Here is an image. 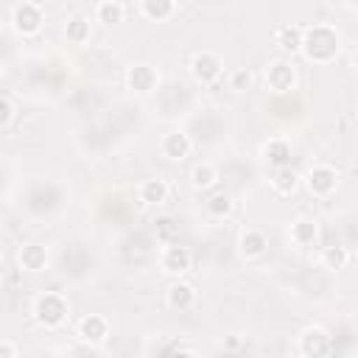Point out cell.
I'll return each instance as SVG.
<instances>
[{"label": "cell", "instance_id": "cell-2", "mask_svg": "<svg viewBox=\"0 0 358 358\" xmlns=\"http://www.w3.org/2000/svg\"><path fill=\"white\" fill-rule=\"evenodd\" d=\"M62 204H64V190L56 182H36L25 193V210L34 215H50L62 210Z\"/></svg>", "mask_w": 358, "mask_h": 358}, {"label": "cell", "instance_id": "cell-5", "mask_svg": "<svg viewBox=\"0 0 358 358\" xmlns=\"http://www.w3.org/2000/svg\"><path fill=\"white\" fill-rule=\"evenodd\" d=\"M263 81H266V90H271L274 95H288L296 87V70L288 59H274L266 64Z\"/></svg>", "mask_w": 358, "mask_h": 358}, {"label": "cell", "instance_id": "cell-1", "mask_svg": "<svg viewBox=\"0 0 358 358\" xmlns=\"http://www.w3.org/2000/svg\"><path fill=\"white\" fill-rule=\"evenodd\" d=\"M341 48V34L336 31V25L330 22H313L305 28L302 36V53L308 62L313 64H330L338 56Z\"/></svg>", "mask_w": 358, "mask_h": 358}, {"label": "cell", "instance_id": "cell-9", "mask_svg": "<svg viewBox=\"0 0 358 358\" xmlns=\"http://www.w3.org/2000/svg\"><path fill=\"white\" fill-rule=\"evenodd\" d=\"M90 266H92V255L81 243H70L59 257V268L64 277H84Z\"/></svg>", "mask_w": 358, "mask_h": 358}, {"label": "cell", "instance_id": "cell-16", "mask_svg": "<svg viewBox=\"0 0 358 358\" xmlns=\"http://www.w3.org/2000/svg\"><path fill=\"white\" fill-rule=\"evenodd\" d=\"M17 263L22 271H45L48 268V249L42 243H22L20 252H17Z\"/></svg>", "mask_w": 358, "mask_h": 358}, {"label": "cell", "instance_id": "cell-21", "mask_svg": "<svg viewBox=\"0 0 358 358\" xmlns=\"http://www.w3.org/2000/svg\"><path fill=\"white\" fill-rule=\"evenodd\" d=\"M140 14L145 20H151V22H165V20H171L176 14V3H171V0H143L140 3Z\"/></svg>", "mask_w": 358, "mask_h": 358}, {"label": "cell", "instance_id": "cell-10", "mask_svg": "<svg viewBox=\"0 0 358 358\" xmlns=\"http://www.w3.org/2000/svg\"><path fill=\"white\" fill-rule=\"evenodd\" d=\"M330 350H333V341H330V336L322 327H308L299 336L302 358H330Z\"/></svg>", "mask_w": 358, "mask_h": 358}, {"label": "cell", "instance_id": "cell-7", "mask_svg": "<svg viewBox=\"0 0 358 358\" xmlns=\"http://www.w3.org/2000/svg\"><path fill=\"white\" fill-rule=\"evenodd\" d=\"M190 73H193V78H196L199 84L210 87V84H215V81L224 76V62H221L218 53H213V50H199V53L190 59Z\"/></svg>", "mask_w": 358, "mask_h": 358}, {"label": "cell", "instance_id": "cell-24", "mask_svg": "<svg viewBox=\"0 0 358 358\" xmlns=\"http://www.w3.org/2000/svg\"><path fill=\"white\" fill-rule=\"evenodd\" d=\"M204 207H207V213L213 215V218H229L232 215V210H235V201H232V196L227 193V190H215V193H210L207 196V201H204Z\"/></svg>", "mask_w": 358, "mask_h": 358}, {"label": "cell", "instance_id": "cell-32", "mask_svg": "<svg viewBox=\"0 0 358 358\" xmlns=\"http://www.w3.org/2000/svg\"><path fill=\"white\" fill-rule=\"evenodd\" d=\"M168 358H199L196 352H190V350H185V347H179V350H173Z\"/></svg>", "mask_w": 358, "mask_h": 358}, {"label": "cell", "instance_id": "cell-23", "mask_svg": "<svg viewBox=\"0 0 358 358\" xmlns=\"http://www.w3.org/2000/svg\"><path fill=\"white\" fill-rule=\"evenodd\" d=\"M137 199H140L143 204H162V201L168 199V185H165V179H145V182H140Z\"/></svg>", "mask_w": 358, "mask_h": 358}, {"label": "cell", "instance_id": "cell-15", "mask_svg": "<svg viewBox=\"0 0 358 358\" xmlns=\"http://www.w3.org/2000/svg\"><path fill=\"white\" fill-rule=\"evenodd\" d=\"M260 157L277 171V168H288L291 165V143L285 137H271L260 145Z\"/></svg>", "mask_w": 358, "mask_h": 358}, {"label": "cell", "instance_id": "cell-3", "mask_svg": "<svg viewBox=\"0 0 358 358\" xmlns=\"http://www.w3.org/2000/svg\"><path fill=\"white\" fill-rule=\"evenodd\" d=\"M67 313H70V302H67V296L59 294V291H42V294L34 299V316H36V322L45 324V327H59V324H64Z\"/></svg>", "mask_w": 358, "mask_h": 358}, {"label": "cell", "instance_id": "cell-27", "mask_svg": "<svg viewBox=\"0 0 358 358\" xmlns=\"http://www.w3.org/2000/svg\"><path fill=\"white\" fill-rule=\"evenodd\" d=\"M319 260H322L324 268H344L347 260H350V252H347V246H341V243H330V246H322Z\"/></svg>", "mask_w": 358, "mask_h": 358}, {"label": "cell", "instance_id": "cell-12", "mask_svg": "<svg viewBox=\"0 0 358 358\" xmlns=\"http://www.w3.org/2000/svg\"><path fill=\"white\" fill-rule=\"evenodd\" d=\"M196 302H199V294H196V288H193L190 282L173 280V282L168 285V291H165V305H168L171 310L187 313V310L196 308Z\"/></svg>", "mask_w": 358, "mask_h": 358}, {"label": "cell", "instance_id": "cell-29", "mask_svg": "<svg viewBox=\"0 0 358 358\" xmlns=\"http://www.w3.org/2000/svg\"><path fill=\"white\" fill-rule=\"evenodd\" d=\"M154 232H157V238H159V241H165V243H173V235H176L173 218H168V215H159V218H154Z\"/></svg>", "mask_w": 358, "mask_h": 358}, {"label": "cell", "instance_id": "cell-34", "mask_svg": "<svg viewBox=\"0 0 358 358\" xmlns=\"http://www.w3.org/2000/svg\"><path fill=\"white\" fill-rule=\"evenodd\" d=\"M355 115H358V103H355Z\"/></svg>", "mask_w": 358, "mask_h": 358}, {"label": "cell", "instance_id": "cell-25", "mask_svg": "<svg viewBox=\"0 0 358 358\" xmlns=\"http://www.w3.org/2000/svg\"><path fill=\"white\" fill-rule=\"evenodd\" d=\"M92 14H95L98 22L115 25V22H123V17H126V6L117 3V0H101V3H95Z\"/></svg>", "mask_w": 358, "mask_h": 358}, {"label": "cell", "instance_id": "cell-20", "mask_svg": "<svg viewBox=\"0 0 358 358\" xmlns=\"http://www.w3.org/2000/svg\"><path fill=\"white\" fill-rule=\"evenodd\" d=\"M92 34V22L87 14H73L64 20V39L73 42V45H84Z\"/></svg>", "mask_w": 358, "mask_h": 358}, {"label": "cell", "instance_id": "cell-14", "mask_svg": "<svg viewBox=\"0 0 358 358\" xmlns=\"http://www.w3.org/2000/svg\"><path fill=\"white\" fill-rule=\"evenodd\" d=\"M288 238H291V243L299 246V249L316 246V241H319V221H316V218H308V215H299L296 221H291Z\"/></svg>", "mask_w": 358, "mask_h": 358}, {"label": "cell", "instance_id": "cell-33", "mask_svg": "<svg viewBox=\"0 0 358 358\" xmlns=\"http://www.w3.org/2000/svg\"><path fill=\"white\" fill-rule=\"evenodd\" d=\"M73 358H98V355H95V352H92V350L84 344L81 350H76V352H73Z\"/></svg>", "mask_w": 358, "mask_h": 358}, {"label": "cell", "instance_id": "cell-22", "mask_svg": "<svg viewBox=\"0 0 358 358\" xmlns=\"http://www.w3.org/2000/svg\"><path fill=\"white\" fill-rule=\"evenodd\" d=\"M302 36H305V28H299V25H280L277 28V48L282 53H296V50H302Z\"/></svg>", "mask_w": 358, "mask_h": 358}, {"label": "cell", "instance_id": "cell-11", "mask_svg": "<svg viewBox=\"0 0 358 358\" xmlns=\"http://www.w3.org/2000/svg\"><path fill=\"white\" fill-rule=\"evenodd\" d=\"M76 333H78V338H81L87 347H98V344H103L106 336H109V322H106V316H101V313H87V316L78 322Z\"/></svg>", "mask_w": 358, "mask_h": 358}, {"label": "cell", "instance_id": "cell-31", "mask_svg": "<svg viewBox=\"0 0 358 358\" xmlns=\"http://www.w3.org/2000/svg\"><path fill=\"white\" fill-rule=\"evenodd\" d=\"M0 358H17V350L8 338H3V344H0Z\"/></svg>", "mask_w": 358, "mask_h": 358}, {"label": "cell", "instance_id": "cell-19", "mask_svg": "<svg viewBox=\"0 0 358 358\" xmlns=\"http://www.w3.org/2000/svg\"><path fill=\"white\" fill-rule=\"evenodd\" d=\"M218 179H221V171H218V165L210 162V159L196 162L193 171H190V185H193L196 190H210V187L218 185Z\"/></svg>", "mask_w": 358, "mask_h": 358}, {"label": "cell", "instance_id": "cell-8", "mask_svg": "<svg viewBox=\"0 0 358 358\" xmlns=\"http://www.w3.org/2000/svg\"><path fill=\"white\" fill-rule=\"evenodd\" d=\"M159 266H162L165 274L182 277V274H187L190 266H193V252H190L187 246H182L179 241L165 243V249H162V255H159Z\"/></svg>", "mask_w": 358, "mask_h": 358}, {"label": "cell", "instance_id": "cell-28", "mask_svg": "<svg viewBox=\"0 0 358 358\" xmlns=\"http://www.w3.org/2000/svg\"><path fill=\"white\" fill-rule=\"evenodd\" d=\"M252 81H255V76L246 67H238L229 73V90H235V92H246L252 87Z\"/></svg>", "mask_w": 358, "mask_h": 358}, {"label": "cell", "instance_id": "cell-6", "mask_svg": "<svg viewBox=\"0 0 358 358\" xmlns=\"http://www.w3.org/2000/svg\"><path fill=\"white\" fill-rule=\"evenodd\" d=\"M305 185H308V193L316 196V199H327L336 187H338V171L333 165H310V171L305 173Z\"/></svg>", "mask_w": 358, "mask_h": 358}, {"label": "cell", "instance_id": "cell-4", "mask_svg": "<svg viewBox=\"0 0 358 358\" xmlns=\"http://www.w3.org/2000/svg\"><path fill=\"white\" fill-rule=\"evenodd\" d=\"M45 22V11L39 3H31V0H22V3H14L11 6V25L20 36H34L39 34Z\"/></svg>", "mask_w": 358, "mask_h": 358}, {"label": "cell", "instance_id": "cell-13", "mask_svg": "<svg viewBox=\"0 0 358 358\" xmlns=\"http://www.w3.org/2000/svg\"><path fill=\"white\" fill-rule=\"evenodd\" d=\"M238 252L246 257V260H257L268 252V238L263 229L257 227H243L241 235H238Z\"/></svg>", "mask_w": 358, "mask_h": 358}, {"label": "cell", "instance_id": "cell-17", "mask_svg": "<svg viewBox=\"0 0 358 358\" xmlns=\"http://www.w3.org/2000/svg\"><path fill=\"white\" fill-rule=\"evenodd\" d=\"M157 70L151 67V64H131L129 70H126V84L134 90V92H151L154 87H157Z\"/></svg>", "mask_w": 358, "mask_h": 358}, {"label": "cell", "instance_id": "cell-18", "mask_svg": "<svg viewBox=\"0 0 358 358\" xmlns=\"http://www.w3.org/2000/svg\"><path fill=\"white\" fill-rule=\"evenodd\" d=\"M159 148H162V154L168 159H185L193 151V137L187 131H168L162 137V145Z\"/></svg>", "mask_w": 358, "mask_h": 358}, {"label": "cell", "instance_id": "cell-26", "mask_svg": "<svg viewBox=\"0 0 358 358\" xmlns=\"http://www.w3.org/2000/svg\"><path fill=\"white\" fill-rule=\"evenodd\" d=\"M271 187L277 196H291L296 187H299V173L288 165V168H277L274 176H271Z\"/></svg>", "mask_w": 358, "mask_h": 358}, {"label": "cell", "instance_id": "cell-30", "mask_svg": "<svg viewBox=\"0 0 358 358\" xmlns=\"http://www.w3.org/2000/svg\"><path fill=\"white\" fill-rule=\"evenodd\" d=\"M11 117H14V106H11V98H8V95H3V101H0V126H3V129H8Z\"/></svg>", "mask_w": 358, "mask_h": 358}]
</instances>
